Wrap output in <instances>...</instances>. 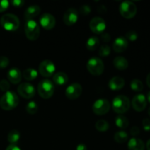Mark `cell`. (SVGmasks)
<instances>
[{
	"label": "cell",
	"mask_w": 150,
	"mask_h": 150,
	"mask_svg": "<svg viewBox=\"0 0 150 150\" xmlns=\"http://www.w3.org/2000/svg\"><path fill=\"white\" fill-rule=\"evenodd\" d=\"M19 98L12 91L6 92L0 99V107L5 111H11L18 105Z\"/></svg>",
	"instance_id": "obj_1"
},
{
	"label": "cell",
	"mask_w": 150,
	"mask_h": 150,
	"mask_svg": "<svg viewBox=\"0 0 150 150\" xmlns=\"http://www.w3.org/2000/svg\"><path fill=\"white\" fill-rule=\"evenodd\" d=\"M0 24L4 29L8 32H14L19 28L20 21L18 18L13 14L7 13L3 15L0 18Z\"/></svg>",
	"instance_id": "obj_2"
},
{
	"label": "cell",
	"mask_w": 150,
	"mask_h": 150,
	"mask_svg": "<svg viewBox=\"0 0 150 150\" xmlns=\"http://www.w3.org/2000/svg\"><path fill=\"white\" fill-rule=\"evenodd\" d=\"M111 106L114 112L122 115L130 109V100L125 95H118L114 98Z\"/></svg>",
	"instance_id": "obj_3"
},
{
	"label": "cell",
	"mask_w": 150,
	"mask_h": 150,
	"mask_svg": "<svg viewBox=\"0 0 150 150\" xmlns=\"http://www.w3.org/2000/svg\"><path fill=\"white\" fill-rule=\"evenodd\" d=\"M55 91V86L51 81L48 79L42 80L38 86V92L40 96L43 99H49L53 96Z\"/></svg>",
	"instance_id": "obj_4"
},
{
	"label": "cell",
	"mask_w": 150,
	"mask_h": 150,
	"mask_svg": "<svg viewBox=\"0 0 150 150\" xmlns=\"http://www.w3.org/2000/svg\"><path fill=\"white\" fill-rule=\"evenodd\" d=\"M25 35L26 38L31 41L38 39L40 34V28L39 24L35 20L26 21L24 26Z\"/></svg>",
	"instance_id": "obj_5"
},
{
	"label": "cell",
	"mask_w": 150,
	"mask_h": 150,
	"mask_svg": "<svg viewBox=\"0 0 150 150\" xmlns=\"http://www.w3.org/2000/svg\"><path fill=\"white\" fill-rule=\"evenodd\" d=\"M86 68L92 76H98L103 74L104 71L103 62L98 57H92L89 59L86 64Z\"/></svg>",
	"instance_id": "obj_6"
},
{
	"label": "cell",
	"mask_w": 150,
	"mask_h": 150,
	"mask_svg": "<svg viewBox=\"0 0 150 150\" xmlns=\"http://www.w3.org/2000/svg\"><path fill=\"white\" fill-rule=\"evenodd\" d=\"M120 13L125 18L131 19L136 15L137 7L133 1H124L120 5Z\"/></svg>",
	"instance_id": "obj_7"
},
{
	"label": "cell",
	"mask_w": 150,
	"mask_h": 150,
	"mask_svg": "<svg viewBox=\"0 0 150 150\" xmlns=\"http://www.w3.org/2000/svg\"><path fill=\"white\" fill-rule=\"evenodd\" d=\"M111 108V104L106 99H98L92 105V111L97 115H104L109 111Z\"/></svg>",
	"instance_id": "obj_8"
},
{
	"label": "cell",
	"mask_w": 150,
	"mask_h": 150,
	"mask_svg": "<svg viewBox=\"0 0 150 150\" xmlns=\"http://www.w3.org/2000/svg\"><path fill=\"white\" fill-rule=\"evenodd\" d=\"M55 70V64L51 60H44L39 65V73L42 77H51L54 75Z\"/></svg>",
	"instance_id": "obj_9"
},
{
	"label": "cell",
	"mask_w": 150,
	"mask_h": 150,
	"mask_svg": "<svg viewBox=\"0 0 150 150\" xmlns=\"http://www.w3.org/2000/svg\"><path fill=\"white\" fill-rule=\"evenodd\" d=\"M89 28L93 33L101 35L106 28V23L104 19L100 17H95L89 22Z\"/></svg>",
	"instance_id": "obj_10"
},
{
	"label": "cell",
	"mask_w": 150,
	"mask_h": 150,
	"mask_svg": "<svg viewBox=\"0 0 150 150\" xmlns=\"http://www.w3.org/2000/svg\"><path fill=\"white\" fill-rule=\"evenodd\" d=\"M18 93L25 99H31L35 95V89L31 83H22L18 87Z\"/></svg>",
	"instance_id": "obj_11"
},
{
	"label": "cell",
	"mask_w": 150,
	"mask_h": 150,
	"mask_svg": "<svg viewBox=\"0 0 150 150\" xmlns=\"http://www.w3.org/2000/svg\"><path fill=\"white\" fill-rule=\"evenodd\" d=\"M82 94V86L80 83H74L69 85L65 90V95L69 100H76Z\"/></svg>",
	"instance_id": "obj_12"
},
{
	"label": "cell",
	"mask_w": 150,
	"mask_h": 150,
	"mask_svg": "<svg viewBox=\"0 0 150 150\" xmlns=\"http://www.w3.org/2000/svg\"><path fill=\"white\" fill-rule=\"evenodd\" d=\"M131 104L135 111L137 112H142L146 108L147 100L145 95L143 94H138L133 97Z\"/></svg>",
	"instance_id": "obj_13"
},
{
	"label": "cell",
	"mask_w": 150,
	"mask_h": 150,
	"mask_svg": "<svg viewBox=\"0 0 150 150\" xmlns=\"http://www.w3.org/2000/svg\"><path fill=\"white\" fill-rule=\"evenodd\" d=\"M79 18V13L75 8H69L64 12L63 16V22L67 26H73L76 24Z\"/></svg>",
	"instance_id": "obj_14"
},
{
	"label": "cell",
	"mask_w": 150,
	"mask_h": 150,
	"mask_svg": "<svg viewBox=\"0 0 150 150\" xmlns=\"http://www.w3.org/2000/svg\"><path fill=\"white\" fill-rule=\"evenodd\" d=\"M40 24L45 30H51L56 25V19L50 13H44L40 18Z\"/></svg>",
	"instance_id": "obj_15"
},
{
	"label": "cell",
	"mask_w": 150,
	"mask_h": 150,
	"mask_svg": "<svg viewBox=\"0 0 150 150\" xmlns=\"http://www.w3.org/2000/svg\"><path fill=\"white\" fill-rule=\"evenodd\" d=\"M128 47V42L125 37H118L113 43V49L117 53H122L126 51Z\"/></svg>",
	"instance_id": "obj_16"
},
{
	"label": "cell",
	"mask_w": 150,
	"mask_h": 150,
	"mask_svg": "<svg viewBox=\"0 0 150 150\" xmlns=\"http://www.w3.org/2000/svg\"><path fill=\"white\" fill-rule=\"evenodd\" d=\"M7 79L8 81L13 84H18L22 79V73L18 68L13 67L7 72Z\"/></svg>",
	"instance_id": "obj_17"
},
{
	"label": "cell",
	"mask_w": 150,
	"mask_h": 150,
	"mask_svg": "<svg viewBox=\"0 0 150 150\" xmlns=\"http://www.w3.org/2000/svg\"><path fill=\"white\" fill-rule=\"evenodd\" d=\"M125 84L124 79L120 76H114L110 79L108 82V87L113 91H118L122 89Z\"/></svg>",
	"instance_id": "obj_18"
},
{
	"label": "cell",
	"mask_w": 150,
	"mask_h": 150,
	"mask_svg": "<svg viewBox=\"0 0 150 150\" xmlns=\"http://www.w3.org/2000/svg\"><path fill=\"white\" fill-rule=\"evenodd\" d=\"M40 7L38 5H36V4H35V5H30L29 7H27L26 9V10L24 12V14H23V16H24V18L26 21L33 20L34 18H35L40 14Z\"/></svg>",
	"instance_id": "obj_19"
},
{
	"label": "cell",
	"mask_w": 150,
	"mask_h": 150,
	"mask_svg": "<svg viewBox=\"0 0 150 150\" xmlns=\"http://www.w3.org/2000/svg\"><path fill=\"white\" fill-rule=\"evenodd\" d=\"M129 150H144L145 145L143 141L137 138H132L127 144Z\"/></svg>",
	"instance_id": "obj_20"
},
{
	"label": "cell",
	"mask_w": 150,
	"mask_h": 150,
	"mask_svg": "<svg viewBox=\"0 0 150 150\" xmlns=\"http://www.w3.org/2000/svg\"><path fill=\"white\" fill-rule=\"evenodd\" d=\"M53 83L58 86H62L68 82V76L65 73L59 72L53 76Z\"/></svg>",
	"instance_id": "obj_21"
},
{
	"label": "cell",
	"mask_w": 150,
	"mask_h": 150,
	"mask_svg": "<svg viewBox=\"0 0 150 150\" xmlns=\"http://www.w3.org/2000/svg\"><path fill=\"white\" fill-rule=\"evenodd\" d=\"M114 66L119 70H125L128 67V61L123 57H117L113 62Z\"/></svg>",
	"instance_id": "obj_22"
},
{
	"label": "cell",
	"mask_w": 150,
	"mask_h": 150,
	"mask_svg": "<svg viewBox=\"0 0 150 150\" xmlns=\"http://www.w3.org/2000/svg\"><path fill=\"white\" fill-rule=\"evenodd\" d=\"M100 46V40L97 36H92L87 40L86 47L89 51H95Z\"/></svg>",
	"instance_id": "obj_23"
},
{
	"label": "cell",
	"mask_w": 150,
	"mask_h": 150,
	"mask_svg": "<svg viewBox=\"0 0 150 150\" xmlns=\"http://www.w3.org/2000/svg\"><path fill=\"white\" fill-rule=\"evenodd\" d=\"M38 72L35 69L33 68H27L24 70L22 73V76L23 79L26 81H33L38 77Z\"/></svg>",
	"instance_id": "obj_24"
},
{
	"label": "cell",
	"mask_w": 150,
	"mask_h": 150,
	"mask_svg": "<svg viewBox=\"0 0 150 150\" xmlns=\"http://www.w3.org/2000/svg\"><path fill=\"white\" fill-rule=\"evenodd\" d=\"M115 124L119 128L125 129L129 125V120L123 115H119L115 119Z\"/></svg>",
	"instance_id": "obj_25"
},
{
	"label": "cell",
	"mask_w": 150,
	"mask_h": 150,
	"mask_svg": "<svg viewBox=\"0 0 150 150\" xmlns=\"http://www.w3.org/2000/svg\"><path fill=\"white\" fill-rule=\"evenodd\" d=\"M114 139L117 143H125L128 140V134L124 130H120L114 134Z\"/></svg>",
	"instance_id": "obj_26"
},
{
	"label": "cell",
	"mask_w": 150,
	"mask_h": 150,
	"mask_svg": "<svg viewBox=\"0 0 150 150\" xmlns=\"http://www.w3.org/2000/svg\"><path fill=\"white\" fill-rule=\"evenodd\" d=\"M21 138V134L17 130H12L7 136V140L10 144H16Z\"/></svg>",
	"instance_id": "obj_27"
},
{
	"label": "cell",
	"mask_w": 150,
	"mask_h": 150,
	"mask_svg": "<svg viewBox=\"0 0 150 150\" xmlns=\"http://www.w3.org/2000/svg\"><path fill=\"white\" fill-rule=\"evenodd\" d=\"M95 128L100 132H105L109 129V124L104 120H100L95 123Z\"/></svg>",
	"instance_id": "obj_28"
},
{
	"label": "cell",
	"mask_w": 150,
	"mask_h": 150,
	"mask_svg": "<svg viewBox=\"0 0 150 150\" xmlns=\"http://www.w3.org/2000/svg\"><path fill=\"white\" fill-rule=\"evenodd\" d=\"M130 88L132 90L135 91V92H141L144 89L143 83L142 82V81L139 80V79H133L130 82Z\"/></svg>",
	"instance_id": "obj_29"
},
{
	"label": "cell",
	"mask_w": 150,
	"mask_h": 150,
	"mask_svg": "<svg viewBox=\"0 0 150 150\" xmlns=\"http://www.w3.org/2000/svg\"><path fill=\"white\" fill-rule=\"evenodd\" d=\"M26 111L29 114H35L38 111V105L35 101H30L28 103L26 107Z\"/></svg>",
	"instance_id": "obj_30"
},
{
	"label": "cell",
	"mask_w": 150,
	"mask_h": 150,
	"mask_svg": "<svg viewBox=\"0 0 150 150\" xmlns=\"http://www.w3.org/2000/svg\"><path fill=\"white\" fill-rule=\"evenodd\" d=\"M98 53L99 55L102 57H108L111 54V48L108 45H103L100 46L98 49Z\"/></svg>",
	"instance_id": "obj_31"
},
{
	"label": "cell",
	"mask_w": 150,
	"mask_h": 150,
	"mask_svg": "<svg viewBox=\"0 0 150 150\" xmlns=\"http://www.w3.org/2000/svg\"><path fill=\"white\" fill-rule=\"evenodd\" d=\"M125 38L127 39V40H128L131 41V42H134V41H136L138 39V34L133 30L128 31L126 33Z\"/></svg>",
	"instance_id": "obj_32"
},
{
	"label": "cell",
	"mask_w": 150,
	"mask_h": 150,
	"mask_svg": "<svg viewBox=\"0 0 150 150\" xmlns=\"http://www.w3.org/2000/svg\"><path fill=\"white\" fill-rule=\"evenodd\" d=\"M10 89V83L7 80H1L0 81V89L3 92H7Z\"/></svg>",
	"instance_id": "obj_33"
},
{
	"label": "cell",
	"mask_w": 150,
	"mask_h": 150,
	"mask_svg": "<svg viewBox=\"0 0 150 150\" xmlns=\"http://www.w3.org/2000/svg\"><path fill=\"white\" fill-rule=\"evenodd\" d=\"M91 12V7L90 6L88 5V4H84V5H82L80 7V13L81 14L83 15V16H86V15H89Z\"/></svg>",
	"instance_id": "obj_34"
},
{
	"label": "cell",
	"mask_w": 150,
	"mask_h": 150,
	"mask_svg": "<svg viewBox=\"0 0 150 150\" xmlns=\"http://www.w3.org/2000/svg\"><path fill=\"white\" fill-rule=\"evenodd\" d=\"M10 61L9 59L6 57H0V68H5L8 66Z\"/></svg>",
	"instance_id": "obj_35"
},
{
	"label": "cell",
	"mask_w": 150,
	"mask_h": 150,
	"mask_svg": "<svg viewBox=\"0 0 150 150\" xmlns=\"http://www.w3.org/2000/svg\"><path fill=\"white\" fill-rule=\"evenodd\" d=\"M10 2L7 0H0V13H3L7 10Z\"/></svg>",
	"instance_id": "obj_36"
},
{
	"label": "cell",
	"mask_w": 150,
	"mask_h": 150,
	"mask_svg": "<svg viewBox=\"0 0 150 150\" xmlns=\"http://www.w3.org/2000/svg\"><path fill=\"white\" fill-rule=\"evenodd\" d=\"M142 126L145 131H149L150 130V120L148 118L144 119L142 121Z\"/></svg>",
	"instance_id": "obj_37"
},
{
	"label": "cell",
	"mask_w": 150,
	"mask_h": 150,
	"mask_svg": "<svg viewBox=\"0 0 150 150\" xmlns=\"http://www.w3.org/2000/svg\"><path fill=\"white\" fill-rule=\"evenodd\" d=\"M10 4L15 7H21L24 5L25 2L23 0H13L10 1Z\"/></svg>",
	"instance_id": "obj_38"
},
{
	"label": "cell",
	"mask_w": 150,
	"mask_h": 150,
	"mask_svg": "<svg viewBox=\"0 0 150 150\" xmlns=\"http://www.w3.org/2000/svg\"><path fill=\"white\" fill-rule=\"evenodd\" d=\"M101 39L103 42H108L111 40V36L108 33H106V32H103V33L101 34Z\"/></svg>",
	"instance_id": "obj_39"
},
{
	"label": "cell",
	"mask_w": 150,
	"mask_h": 150,
	"mask_svg": "<svg viewBox=\"0 0 150 150\" xmlns=\"http://www.w3.org/2000/svg\"><path fill=\"white\" fill-rule=\"evenodd\" d=\"M139 133H140V130L138 127L135 126V127H133L131 129H130V134L133 136H139Z\"/></svg>",
	"instance_id": "obj_40"
},
{
	"label": "cell",
	"mask_w": 150,
	"mask_h": 150,
	"mask_svg": "<svg viewBox=\"0 0 150 150\" xmlns=\"http://www.w3.org/2000/svg\"><path fill=\"white\" fill-rule=\"evenodd\" d=\"M6 150H21V149L16 144H10L7 146Z\"/></svg>",
	"instance_id": "obj_41"
},
{
	"label": "cell",
	"mask_w": 150,
	"mask_h": 150,
	"mask_svg": "<svg viewBox=\"0 0 150 150\" xmlns=\"http://www.w3.org/2000/svg\"><path fill=\"white\" fill-rule=\"evenodd\" d=\"M76 150H87V146L83 144H80L76 146Z\"/></svg>",
	"instance_id": "obj_42"
},
{
	"label": "cell",
	"mask_w": 150,
	"mask_h": 150,
	"mask_svg": "<svg viewBox=\"0 0 150 150\" xmlns=\"http://www.w3.org/2000/svg\"><path fill=\"white\" fill-rule=\"evenodd\" d=\"M146 84H147V86L150 88V73L147 75V76H146Z\"/></svg>",
	"instance_id": "obj_43"
},
{
	"label": "cell",
	"mask_w": 150,
	"mask_h": 150,
	"mask_svg": "<svg viewBox=\"0 0 150 150\" xmlns=\"http://www.w3.org/2000/svg\"><path fill=\"white\" fill-rule=\"evenodd\" d=\"M146 149H147V150H150V139L147 142H146Z\"/></svg>",
	"instance_id": "obj_44"
},
{
	"label": "cell",
	"mask_w": 150,
	"mask_h": 150,
	"mask_svg": "<svg viewBox=\"0 0 150 150\" xmlns=\"http://www.w3.org/2000/svg\"><path fill=\"white\" fill-rule=\"evenodd\" d=\"M146 100H148V102L150 103V91L147 93V97H146Z\"/></svg>",
	"instance_id": "obj_45"
},
{
	"label": "cell",
	"mask_w": 150,
	"mask_h": 150,
	"mask_svg": "<svg viewBox=\"0 0 150 150\" xmlns=\"http://www.w3.org/2000/svg\"><path fill=\"white\" fill-rule=\"evenodd\" d=\"M148 114H149V116L150 117V107H149V110H148Z\"/></svg>",
	"instance_id": "obj_46"
}]
</instances>
